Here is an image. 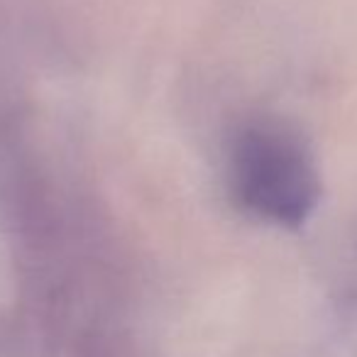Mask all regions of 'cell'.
<instances>
[{"instance_id": "cell-1", "label": "cell", "mask_w": 357, "mask_h": 357, "mask_svg": "<svg viewBox=\"0 0 357 357\" xmlns=\"http://www.w3.org/2000/svg\"><path fill=\"white\" fill-rule=\"evenodd\" d=\"M233 176L245 208L284 228L306 223L321 199V178L311 152L279 125H257L240 135Z\"/></svg>"}]
</instances>
